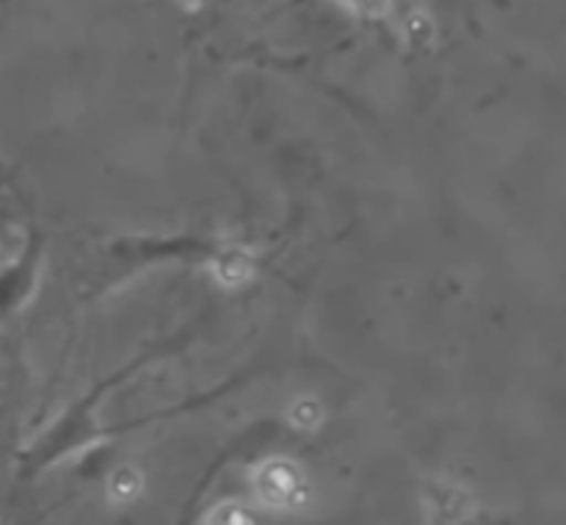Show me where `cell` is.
I'll use <instances>...</instances> for the list:
<instances>
[{"instance_id": "cell-1", "label": "cell", "mask_w": 566, "mask_h": 525, "mask_svg": "<svg viewBox=\"0 0 566 525\" xmlns=\"http://www.w3.org/2000/svg\"><path fill=\"white\" fill-rule=\"evenodd\" d=\"M258 492L265 503L276 508H287L302 501V475L287 462L265 464L258 479Z\"/></svg>"}, {"instance_id": "cell-2", "label": "cell", "mask_w": 566, "mask_h": 525, "mask_svg": "<svg viewBox=\"0 0 566 525\" xmlns=\"http://www.w3.org/2000/svg\"><path fill=\"white\" fill-rule=\"evenodd\" d=\"M221 517H224V523H221V525H252V523H249L247 514L241 512V508H227Z\"/></svg>"}]
</instances>
